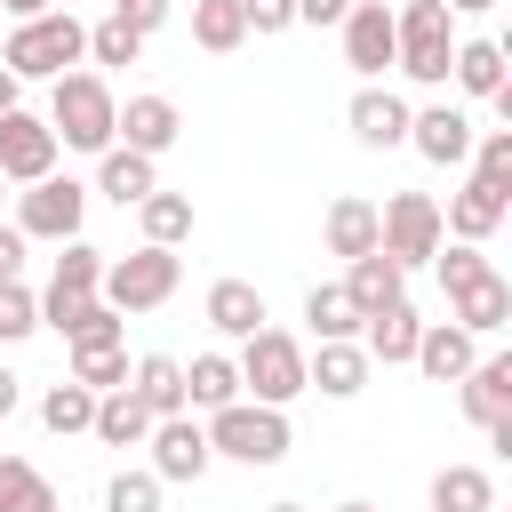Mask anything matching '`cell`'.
Listing matches in <instances>:
<instances>
[{
    "label": "cell",
    "mask_w": 512,
    "mask_h": 512,
    "mask_svg": "<svg viewBox=\"0 0 512 512\" xmlns=\"http://www.w3.org/2000/svg\"><path fill=\"white\" fill-rule=\"evenodd\" d=\"M80 56H88V24L64 16V8H40V16H24V24L0 40V64H8L16 80H56V72H72Z\"/></svg>",
    "instance_id": "1"
},
{
    "label": "cell",
    "mask_w": 512,
    "mask_h": 512,
    "mask_svg": "<svg viewBox=\"0 0 512 512\" xmlns=\"http://www.w3.org/2000/svg\"><path fill=\"white\" fill-rule=\"evenodd\" d=\"M112 120H120V104H112V88H104L96 72H56V96H48V128H56V144H72V152H104V144H120Z\"/></svg>",
    "instance_id": "2"
},
{
    "label": "cell",
    "mask_w": 512,
    "mask_h": 512,
    "mask_svg": "<svg viewBox=\"0 0 512 512\" xmlns=\"http://www.w3.org/2000/svg\"><path fill=\"white\" fill-rule=\"evenodd\" d=\"M448 56H456L448 0H408V8L392 16V64H400L416 88H440V80H448Z\"/></svg>",
    "instance_id": "3"
},
{
    "label": "cell",
    "mask_w": 512,
    "mask_h": 512,
    "mask_svg": "<svg viewBox=\"0 0 512 512\" xmlns=\"http://www.w3.org/2000/svg\"><path fill=\"white\" fill-rule=\"evenodd\" d=\"M208 448L232 456V464H280L288 456V416L264 408V400H224V408H208Z\"/></svg>",
    "instance_id": "4"
},
{
    "label": "cell",
    "mask_w": 512,
    "mask_h": 512,
    "mask_svg": "<svg viewBox=\"0 0 512 512\" xmlns=\"http://www.w3.org/2000/svg\"><path fill=\"white\" fill-rule=\"evenodd\" d=\"M176 280H184V256L144 240L136 256H112V264H104L96 296H104L112 312H152V304H168V296H176Z\"/></svg>",
    "instance_id": "5"
},
{
    "label": "cell",
    "mask_w": 512,
    "mask_h": 512,
    "mask_svg": "<svg viewBox=\"0 0 512 512\" xmlns=\"http://www.w3.org/2000/svg\"><path fill=\"white\" fill-rule=\"evenodd\" d=\"M240 392L248 400H264V408H288L296 392H304V344L296 336H280V328H256V336H240Z\"/></svg>",
    "instance_id": "6"
},
{
    "label": "cell",
    "mask_w": 512,
    "mask_h": 512,
    "mask_svg": "<svg viewBox=\"0 0 512 512\" xmlns=\"http://www.w3.org/2000/svg\"><path fill=\"white\" fill-rule=\"evenodd\" d=\"M448 232H440V200L432 192H392L384 208H376V248L408 272V264H432V248H440Z\"/></svg>",
    "instance_id": "7"
},
{
    "label": "cell",
    "mask_w": 512,
    "mask_h": 512,
    "mask_svg": "<svg viewBox=\"0 0 512 512\" xmlns=\"http://www.w3.org/2000/svg\"><path fill=\"white\" fill-rule=\"evenodd\" d=\"M80 216H88V192L72 176H40L16 200V232L24 240H80Z\"/></svg>",
    "instance_id": "8"
},
{
    "label": "cell",
    "mask_w": 512,
    "mask_h": 512,
    "mask_svg": "<svg viewBox=\"0 0 512 512\" xmlns=\"http://www.w3.org/2000/svg\"><path fill=\"white\" fill-rule=\"evenodd\" d=\"M144 448H152V472H160V488H168V480H200V472L216 464V448H208V424H200L192 408H184V416H152Z\"/></svg>",
    "instance_id": "9"
},
{
    "label": "cell",
    "mask_w": 512,
    "mask_h": 512,
    "mask_svg": "<svg viewBox=\"0 0 512 512\" xmlns=\"http://www.w3.org/2000/svg\"><path fill=\"white\" fill-rule=\"evenodd\" d=\"M0 176H8V184L56 176V128H48L40 112H24V104L0 112Z\"/></svg>",
    "instance_id": "10"
},
{
    "label": "cell",
    "mask_w": 512,
    "mask_h": 512,
    "mask_svg": "<svg viewBox=\"0 0 512 512\" xmlns=\"http://www.w3.org/2000/svg\"><path fill=\"white\" fill-rule=\"evenodd\" d=\"M336 32H344V64H352L360 80H376V72L392 64V8H384V0H352Z\"/></svg>",
    "instance_id": "11"
},
{
    "label": "cell",
    "mask_w": 512,
    "mask_h": 512,
    "mask_svg": "<svg viewBox=\"0 0 512 512\" xmlns=\"http://www.w3.org/2000/svg\"><path fill=\"white\" fill-rule=\"evenodd\" d=\"M504 208H512V184H496V176H464V192H448V208H440V232H456V240H488V232L504 224Z\"/></svg>",
    "instance_id": "12"
},
{
    "label": "cell",
    "mask_w": 512,
    "mask_h": 512,
    "mask_svg": "<svg viewBox=\"0 0 512 512\" xmlns=\"http://www.w3.org/2000/svg\"><path fill=\"white\" fill-rule=\"evenodd\" d=\"M408 144L432 168H456V160H472V120L456 104H424V112H408Z\"/></svg>",
    "instance_id": "13"
},
{
    "label": "cell",
    "mask_w": 512,
    "mask_h": 512,
    "mask_svg": "<svg viewBox=\"0 0 512 512\" xmlns=\"http://www.w3.org/2000/svg\"><path fill=\"white\" fill-rule=\"evenodd\" d=\"M368 352L352 344V336H328L312 360H304V392H328V400H352V392H368Z\"/></svg>",
    "instance_id": "14"
},
{
    "label": "cell",
    "mask_w": 512,
    "mask_h": 512,
    "mask_svg": "<svg viewBox=\"0 0 512 512\" xmlns=\"http://www.w3.org/2000/svg\"><path fill=\"white\" fill-rule=\"evenodd\" d=\"M112 136H128V152L160 160V152L184 136V120H176V104H168V96H128V104H120V120H112Z\"/></svg>",
    "instance_id": "15"
},
{
    "label": "cell",
    "mask_w": 512,
    "mask_h": 512,
    "mask_svg": "<svg viewBox=\"0 0 512 512\" xmlns=\"http://www.w3.org/2000/svg\"><path fill=\"white\" fill-rule=\"evenodd\" d=\"M416 336H424V320H416V304H408V296L360 320V352H368V360H384V368L416 360Z\"/></svg>",
    "instance_id": "16"
},
{
    "label": "cell",
    "mask_w": 512,
    "mask_h": 512,
    "mask_svg": "<svg viewBox=\"0 0 512 512\" xmlns=\"http://www.w3.org/2000/svg\"><path fill=\"white\" fill-rule=\"evenodd\" d=\"M344 120H352V136H360L368 152H392V144H408V104H400L392 88H360Z\"/></svg>",
    "instance_id": "17"
},
{
    "label": "cell",
    "mask_w": 512,
    "mask_h": 512,
    "mask_svg": "<svg viewBox=\"0 0 512 512\" xmlns=\"http://www.w3.org/2000/svg\"><path fill=\"white\" fill-rule=\"evenodd\" d=\"M344 296H352V304H360V320H368V312H384V304H400V296H408V272H400L384 248H368V256H352V264H344Z\"/></svg>",
    "instance_id": "18"
},
{
    "label": "cell",
    "mask_w": 512,
    "mask_h": 512,
    "mask_svg": "<svg viewBox=\"0 0 512 512\" xmlns=\"http://www.w3.org/2000/svg\"><path fill=\"white\" fill-rule=\"evenodd\" d=\"M448 304H456L448 320H456L464 336H496V328L512 320V280H496V272H480V280H472V288H456Z\"/></svg>",
    "instance_id": "19"
},
{
    "label": "cell",
    "mask_w": 512,
    "mask_h": 512,
    "mask_svg": "<svg viewBox=\"0 0 512 512\" xmlns=\"http://www.w3.org/2000/svg\"><path fill=\"white\" fill-rule=\"evenodd\" d=\"M472 344H480V336H464L456 320H424V336H416V368H424L432 384H456V376L480 360Z\"/></svg>",
    "instance_id": "20"
},
{
    "label": "cell",
    "mask_w": 512,
    "mask_h": 512,
    "mask_svg": "<svg viewBox=\"0 0 512 512\" xmlns=\"http://www.w3.org/2000/svg\"><path fill=\"white\" fill-rule=\"evenodd\" d=\"M456 384H464V416H472L480 432H488L496 416H512V360H504V352H496V360H472Z\"/></svg>",
    "instance_id": "21"
},
{
    "label": "cell",
    "mask_w": 512,
    "mask_h": 512,
    "mask_svg": "<svg viewBox=\"0 0 512 512\" xmlns=\"http://www.w3.org/2000/svg\"><path fill=\"white\" fill-rule=\"evenodd\" d=\"M320 240H328V256H368L376 248V200H360V192H344V200H328V224H320Z\"/></svg>",
    "instance_id": "22"
},
{
    "label": "cell",
    "mask_w": 512,
    "mask_h": 512,
    "mask_svg": "<svg viewBox=\"0 0 512 512\" xmlns=\"http://www.w3.org/2000/svg\"><path fill=\"white\" fill-rule=\"evenodd\" d=\"M200 312H208L216 336H256V328H264V288H256V280H216Z\"/></svg>",
    "instance_id": "23"
},
{
    "label": "cell",
    "mask_w": 512,
    "mask_h": 512,
    "mask_svg": "<svg viewBox=\"0 0 512 512\" xmlns=\"http://www.w3.org/2000/svg\"><path fill=\"white\" fill-rule=\"evenodd\" d=\"M104 448H144V432H152V408L128 392V384H112V392H96V424H88Z\"/></svg>",
    "instance_id": "24"
},
{
    "label": "cell",
    "mask_w": 512,
    "mask_h": 512,
    "mask_svg": "<svg viewBox=\"0 0 512 512\" xmlns=\"http://www.w3.org/2000/svg\"><path fill=\"white\" fill-rule=\"evenodd\" d=\"M96 160H104V168H96V192H104V200H120V208H136V200L160 184V168H152L144 152H128V144H104Z\"/></svg>",
    "instance_id": "25"
},
{
    "label": "cell",
    "mask_w": 512,
    "mask_h": 512,
    "mask_svg": "<svg viewBox=\"0 0 512 512\" xmlns=\"http://www.w3.org/2000/svg\"><path fill=\"white\" fill-rule=\"evenodd\" d=\"M128 392H136L152 416H184V360H168V352H144V360L128 368Z\"/></svg>",
    "instance_id": "26"
},
{
    "label": "cell",
    "mask_w": 512,
    "mask_h": 512,
    "mask_svg": "<svg viewBox=\"0 0 512 512\" xmlns=\"http://www.w3.org/2000/svg\"><path fill=\"white\" fill-rule=\"evenodd\" d=\"M432 512H496V480L480 464H440L432 472Z\"/></svg>",
    "instance_id": "27"
},
{
    "label": "cell",
    "mask_w": 512,
    "mask_h": 512,
    "mask_svg": "<svg viewBox=\"0 0 512 512\" xmlns=\"http://www.w3.org/2000/svg\"><path fill=\"white\" fill-rule=\"evenodd\" d=\"M448 80H456L464 96H496V88H504V40H456Z\"/></svg>",
    "instance_id": "28"
},
{
    "label": "cell",
    "mask_w": 512,
    "mask_h": 512,
    "mask_svg": "<svg viewBox=\"0 0 512 512\" xmlns=\"http://www.w3.org/2000/svg\"><path fill=\"white\" fill-rule=\"evenodd\" d=\"M136 224H144V240H152V248H176V240H192V200L152 184V192L136 200Z\"/></svg>",
    "instance_id": "29"
},
{
    "label": "cell",
    "mask_w": 512,
    "mask_h": 512,
    "mask_svg": "<svg viewBox=\"0 0 512 512\" xmlns=\"http://www.w3.org/2000/svg\"><path fill=\"white\" fill-rule=\"evenodd\" d=\"M224 400H240V368L224 352H200L184 368V408H224Z\"/></svg>",
    "instance_id": "30"
},
{
    "label": "cell",
    "mask_w": 512,
    "mask_h": 512,
    "mask_svg": "<svg viewBox=\"0 0 512 512\" xmlns=\"http://www.w3.org/2000/svg\"><path fill=\"white\" fill-rule=\"evenodd\" d=\"M64 256H56V272H48V296H96V280H104V248H88V240H56Z\"/></svg>",
    "instance_id": "31"
},
{
    "label": "cell",
    "mask_w": 512,
    "mask_h": 512,
    "mask_svg": "<svg viewBox=\"0 0 512 512\" xmlns=\"http://www.w3.org/2000/svg\"><path fill=\"white\" fill-rule=\"evenodd\" d=\"M304 320H312L320 344H328V336H360V304L344 296V280H320V288L304 296Z\"/></svg>",
    "instance_id": "32"
},
{
    "label": "cell",
    "mask_w": 512,
    "mask_h": 512,
    "mask_svg": "<svg viewBox=\"0 0 512 512\" xmlns=\"http://www.w3.org/2000/svg\"><path fill=\"white\" fill-rule=\"evenodd\" d=\"M192 40H200L208 56H232V48L248 40V24H240V0H192Z\"/></svg>",
    "instance_id": "33"
},
{
    "label": "cell",
    "mask_w": 512,
    "mask_h": 512,
    "mask_svg": "<svg viewBox=\"0 0 512 512\" xmlns=\"http://www.w3.org/2000/svg\"><path fill=\"white\" fill-rule=\"evenodd\" d=\"M40 424H48V432H64V440H72V432H88V424H96V392L64 376V384L40 400Z\"/></svg>",
    "instance_id": "34"
},
{
    "label": "cell",
    "mask_w": 512,
    "mask_h": 512,
    "mask_svg": "<svg viewBox=\"0 0 512 512\" xmlns=\"http://www.w3.org/2000/svg\"><path fill=\"white\" fill-rule=\"evenodd\" d=\"M72 384H88V392L128 384V352L120 344H72Z\"/></svg>",
    "instance_id": "35"
},
{
    "label": "cell",
    "mask_w": 512,
    "mask_h": 512,
    "mask_svg": "<svg viewBox=\"0 0 512 512\" xmlns=\"http://www.w3.org/2000/svg\"><path fill=\"white\" fill-rule=\"evenodd\" d=\"M432 272H440V288L456 296V288H472V280L496 272V264L480 256V240H440V248H432Z\"/></svg>",
    "instance_id": "36"
},
{
    "label": "cell",
    "mask_w": 512,
    "mask_h": 512,
    "mask_svg": "<svg viewBox=\"0 0 512 512\" xmlns=\"http://www.w3.org/2000/svg\"><path fill=\"white\" fill-rule=\"evenodd\" d=\"M88 56H96V64H136V56H144V32L120 24V16H104V24H88Z\"/></svg>",
    "instance_id": "37"
},
{
    "label": "cell",
    "mask_w": 512,
    "mask_h": 512,
    "mask_svg": "<svg viewBox=\"0 0 512 512\" xmlns=\"http://www.w3.org/2000/svg\"><path fill=\"white\" fill-rule=\"evenodd\" d=\"M40 328V296L24 280H0V344H24Z\"/></svg>",
    "instance_id": "38"
},
{
    "label": "cell",
    "mask_w": 512,
    "mask_h": 512,
    "mask_svg": "<svg viewBox=\"0 0 512 512\" xmlns=\"http://www.w3.org/2000/svg\"><path fill=\"white\" fill-rule=\"evenodd\" d=\"M104 512H160V472H112Z\"/></svg>",
    "instance_id": "39"
},
{
    "label": "cell",
    "mask_w": 512,
    "mask_h": 512,
    "mask_svg": "<svg viewBox=\"0 0 512 512\" xmlns=\"http://www.w3.org/2000/svg\"><path fill=\"white\" fill-rule=\"evenodd\" d=\"M64 344H120V312H112L104 296H88V304H80V320L64 328Z\"/></svg>",
    "instance_id": "40"
},
{
    "label": "cell",
    "mask_w": 512,
    "mask_h": 512,
    "mask_svg": "<svg viewBox=\"0 0 512 512\" xmlns=\"http://www.w3.org/2000/svg\"><path fill=\"white\" fill-rule=\"evenodd\" d=\"M472 176H496V184H512V128H488V136H472Z\"/></svg>",
    "instance_id": "41"
},
{
    "label": "cell",
    "mask_w": 512,
    "mask_h": 512,
    "mask_svg": "<svg viewBox=\"0 0 512 512\" xmlns=\"http://www.w3.org/2000/svg\"><path fill=\"white\" fill-rule=\"evenodd\" d=\"M240 24H248L256 40H272V32L296 24V0H240Z\"/></svg>",
    "instance_id": "42"
},
{
    "label": "cell",
    "mask_w": 512,
    "mask_h": 512,
    "mask_svg": "<svg viewBox=\"0 0 512 512\" xmlns=\"http://www.w3.org/2000/svg\"><path fill=\"white\" fill-rule=\"evenodd\" d=\"M168 8H176V0H112V16H120V24H136L144 40H152V32L168 24Z\"/></svg>",
    "instance_id": "43"
},
{
    "label": "cell",
    "mask_w": 512,
    "mask_h": 512,
    "mask_svg": "<svg viewBox=\"0 0 512 512\" xmlns=\"http://www.w3.org/2000/svg\"><path fill=\"white\" fill-rule=\"evenodd\" d=\"M0 512H56V488H48L40 472H32V480H24V488H16V496H8Z\"/></svg>",
    "instance_id": "44"
},
{
    "label": "cell",
    "mask_w": 512,
    "mask_h": 512,
    "mask_svg": "<svg viewBox=\"0 0 512 512\" xmlns=\"http://www.w3.org/2000/svg\"><path fill=\"white\" fill-rule=\"evenodd\" d=\"M0 280H24V232L0 224Z\"/></svg>",
    "instance_id": "45"
},
{
    "label": "cell",
    "mask_w": 512,
    "mask_h": 512,
    "mask_svg": "<svg viewBox=\"0 0 512 512\" xmlns=\"http://www.w3.org/2000/svg\"><path fill=\"white\" fill-rule=\"evenodd\" d=\"M352 0H296V24H344Z\"/></svg>",
    "instance_id": "46"
},
{
    "label": "cell",
    "mask_w": 512,
    "mask_h": 512,
    "mask_svg": "<svg viewBox=\"0 0 512 512\" xmlns=\"http://www.w3.org/2000/svg\"><path fill=\"white\" fill-rule=\"evenodd\" d=\"M16 400H24V376H8V368H0V424L16 416Z\"/></svg>",
    "instance_id": "47"
},
{
    "label": "cell",
    "mask_w": 512,
    "mask_h": 512,
    "mask_svg": "<svg viewBox=\"0 0 512 512\" xmlns=\"http://www.w3.org/2000/svg\"><path fill=\"white\" fill-rule=\"evenodd\" d=\"M40 8H48V0H0V16H16V24H24V16H40Z\"/></svg>",
    "instance_id": "48"
},
{
    "label": "cell",
    "mask_w": 512,
    "mask_h": 512,
    "mask_svg": "<svg viewBox=\"0 0 512 512\" xmlns=\"http://www.w3.org/2000/svg\"><path fill=\"white\" fill-rule=\"evenodd\" d=\"M496 0H448V16H488Z\"/></svg>",
    "instance_id": "49"
},
{
    "label": "cell",
    "mask_w": 512,
    "mask_h": 512,
    "mask_svg": "<svg viewBox=\"0 0 512 512\" xmlns=\"http://www.w3.org/2000/svg\"><path fill=\"white\" fill-rule=\"evenodd\" d=\"M16 88H24V80H16V72H8V64H0V112H8V104H16Z\"/></svg>",
    "instance_id": "50"
},
{
    "label": "cell",
    "mask_w": 512,
    "mask_h": 512,
    "mask_svg": "<svg viewBox=\"0 0 512 512\" xmlns=\"http://www.w3.org/2000/svg\"><path fill=\"white\" fill-rule=\"evenodd\" d=\"M336 512H376V504H360V496H352V504H336Z\"/></svg>",
    "instance_id": "51"
},
{
    "label": "cell",
    "mask_w": 512,
    "mask_h": 512,
    "mask_svg": "<svg viewBox=\"0 0 512 512\" xmlns=\"http://www.w3.org/2000/svg\"><path fill=\"white\" fill-rule=\"evenodd\" d=\"M264 512H304V504H264Z\"/></svg>",
    "instance_id": "52"
},
{
    "label": "cell",
    "mask_w": 512,
    "mask_h": 512,
    "mask_svg": "<svg viewBox=\"0 0 512 512\" xmlns=\"http://www.w3.org/2000/svg\"><path fill=\"white\" fill-rule=\"evenodd\" d=\"M0 192H8V176H0Z\"/></svg>",
    "instance_id": "53"
}]
</instances>
